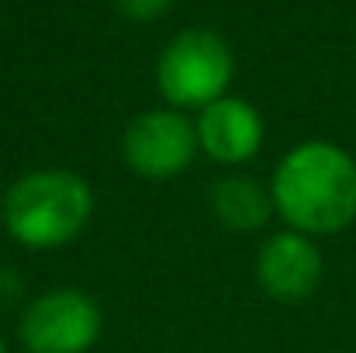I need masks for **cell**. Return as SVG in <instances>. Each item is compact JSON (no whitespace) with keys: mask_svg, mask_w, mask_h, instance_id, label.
Listing matches in <instances>:
<instances>
[{"mask_svg":"<svg viewBox=\"0 0 356 353\" xmlns=\"http://www.w3.org/2000/svg\"><path fill=\"white\" fill-rule=\"evenodd\" d=\"M270 198L284 229L312 239L346 233L356 222V156L329 139L298 142L280 156Z\"/></svg>","mask_w":356,"mask_h":353,"instance_id":"cell-1","label":"cell"},{"mask_svg":"<svg viewBox=\"0 0 356 353\" xmlns=\"http://www.w3.org/2000/svg\"><path fill=\"white\" fill-rule=\"evenodd\" d=\"M94 219V187L63 166L21 173L0 194V222L7 235L35 253L76 242Z\"/></svg>","mask_w":356,"mask_h":353,"instance_id":"cell-2","label":"cell"},{"mask_svg":"<svg viewBox=\"0 0 356 353\" xmlns=\"http://www.w3.org/2000/svg\"><path fill=\"white\" fill-rule=\"evenodd\" d=\"M236 77L232 45L211 28H184L170 45L159 52L156 63V87L166 108H208L229 94Z\"/></svg>","mask_w":356,"mask_h":353,"instance_id":"cell-3","label":"cell"},{"mask_svg":"<svg viewBox=\"0 0 356 353\" xmlns=\"http://www.w3.org/2000/svg\"><path fill=\"white\" fill-rule=\"evenodd\" d=\"M104 333V312L80 288H49L24 301L17 343L24 353H90Z\"/></svg>","mask_w":356,"mask_h":353,"instance_id":"cell-4","label":"cell"},{"mask_svg":"<svg viewBox=\"0 0 356 353\" xmlns=\"http://www.w3.org/2000/svg\"><path fill=\"white\" fill-rule=\"evenodd\" d=\"M197 152V128L177 108H149L121 135V159L142 180H173L191 170Z\"/></svg>","mask_w":356,"mask_h":353,"instance_id":"cell-5","label":"cell"},{"mask_svg":"<svg viewBox=\"0 0 356 353\" xmlns=\"http://www.w3.org/2000/svg\"><path fill=\"white\" fill-rule=\"evenodd\" d=\"M252 267H256L259 288L280 305L308 301L325 277V256H322L318 242L312 235L294 233V229H280V233L266 235L263 246L256 249Z\"/></svg>","mask_w":356,"mask_h":353,"instance_id":"cell-6","label":"cell"},{"mask_svg":"<svg viewBox=\"0 0 356 353\" xmlns=\"http://www.w3.org/2000/svg\"><path fill=\"white\" fill-rule=\"evenodd\" d=\"M197 149L222 166H242L252 156H259L263 139H266V125L263 115L242 101V97H218L215 104L197 111Z\"/></svg>","mask_w":356,"mask_h":353,"instance_id":"cell-7","label":"cell"},{"mask_svg":"<svg viewBox=\"0 0 356 353\" xmlns=\"http://www.w3.org/2000/svg\"><path fill=\"white\" fill-rule=\"evenodd\" d=\"M208 205H211V215L232 233H259L277 215L270 184L249 173H225L222 180H215Z\"/></svg>","mask_w":356,"mask_h":353,"instance_id":"cell-8","label":"cell"},{"mask_svg":"<svg viewBox=\"0 0 356 353\" xmlns=\"http://www.w3.org/2000/svg\"><path fill=\"white\" fill-rule=\"evenodd\" d=\"M17 301H24V277L17 267L0 263V312L17 308Z\"/></svg>","mask_w":356,"mask_h":353,"instance_id":"cell-9","label":"cell"},{"mask_svg":"<svg viewBox=\"0 0 356 353\" xmlns=\"http://www.w3.org/2000/svg\"><path fill=\"white\" fill-rule=\"evenodd\" d=\"M115 3H118L121 14L131 17V21H156V17H163L173 7V0H115Z\"/></svg>","mask_w":356,"mask_h":353,"instance_id":"cell-10","label":"cell"},{"mask_svg":"<svg viewBox=\"0 0 356 353\" xmlns=\"http://www.w3.org/2000/svg\"><path fill=\"white\" fill-rule=\"evenodd\" d=\"M0 353H7V340H3V333H0Z\"/></svg>","mask_w":356,"mask_h":353,"instance_id":"cell-11","label":"cell"}]
</instances>
